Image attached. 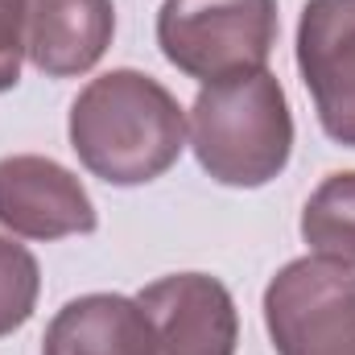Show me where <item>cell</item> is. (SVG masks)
<instances>
[{
	"mask_svg": "<svg viewBox=\"0 0 355 355\" xmlns=\"http://www.w3.org/2000/svg\"><path fill=\"white\" fill-rule=\"evenodd\" d=\"M71 149L107 186H145L186 149V112L153 75L107 71L71 103Z\"/></svg>",
	"mask_w": 355,
	"mask_h": 355,
	"instance_id": "1",
	"label": "cell"
},
{
	"mask_svg": "<svg viewBox=\"0 0 355 355\" xmlns=\"http://www.w3.org/2000/svg\"><path fill=\"white\" fill-rule=\"evenodd\" d=\"M190 149L219 186L257 190L272 182L293 153V116L277 75L202 83L190 103Z\"/></svg>",
	"mask_w": 355,
	"mask_h": 355,
	"instance_id": "2",
	"label": "cell"
},
{
	"mask_svg": "<svg viewBox=\"0 0 355 355\" xmlns=\"http://www.w3.org/2000/svg\"><path fill=\"white\" fill-rule=\"evenodd\" d=\"M157 46L198 83L265 71L277 46V0H162Z\"/></svg>",
	"mask_w": 355,
	"mask_h": 355,
	"instance_id": "3",
	"label": "cell"
},
{
	"mask_svg": "<svg viewBox=\"0 0 355 355\" xmlns=\"http://www.w3.org/2000/svg\"><path fill=\"white\" fill-rule=\"evenodd\" d=\"M265 327L277 355H355V272L289 261L265 289Z\"/></svg>",
	"mask_w": 355,
	"mask_h": 355,
	"instance_id": "4",
	"label": "cell"
},
{
	"mask_svg": "<svg viewBox=\"0 0 355 355\" xmlns=\"http://www.w3.org/2000/svg\"><path fill=\"white\" fill-rule=\"evenodd\" d=\"M297 71L331 141L355 149V0H306Z\"/></svg>",
	"mask_w": 355,
	"mask_h": 355,
	"instance_id": "5",
	"label": "cell"
},
{
	"mask_svg": "<svg viewBox=\"0 0 355 355\" xmlns=\"http://www.w3.org/2000/svg\"><path fill=\"white\" fill-rule=\"evenodd\" d=\"M0 227L21 240H62L99 227L87 186L54 157L17 153L0 162Z\"/></svg>",
	"mask_w": 355,
	"mask_h": 355,
	"instance_id": "6",
	"label": "cell"
},
{
	"mask_svg": "<svg viewBox=\"0 0 355 355\" xmlns=\"http://www.w3.org/2000/svg\"><path fill=\"white\" fill-rule=\"evenodd\" d=\"M153 322L157 355H236L240 314L223 281L207 272H170L137 293Z\"/></svg>",
	"mask_w": 355,
	"mask_h": 355,
	"instance_id": "7",
	"label": "cell"
},
{
	"mask_svg": "<svg viewBox=\"0 0 355 355\" xmlns=\"http://www.w3.org/2000/svg\"><path fill=\"white\" fill-rule=\"evenodd\" d=\"M112 0H25V58L50 79H75L107 54Z\"/></svg>",
	"mask_w": 355,
	"mask_h": 355,
	"instance_id": "8",
	"label": "cell"
},
{
	"mask_svg": "<svg viewBox=\"0 0 355 355\" xmlns=\"http://www.w3.org/2000/svg\"><path fill=\"white\" fill-rule=\"evenodd\" d=\"M42 355H157V335L137 297L83 293L50 318Z\"/></svg>",
	"mask_w": 355,
	"mask_h": 355,
	"instance_id": "9",
	"label": "cell"
},
{
	"mask_svg": "<svg viewBox=\"0 0 355 355\" xmlns=\"http://www.w3.org/2000/svg\"><path fill=\"white\" fill-rule=\"evenodd\" d=\"M302 240L314 257L355 268V170L322 178L302 207Z\"/></svg>",
	"mask_w": 355,
	"mask_h": 355,
	"instance_id": "10",
	"label": "cell"
},
{
	"mask_svg": "<svg viewBox=\"0 0 355 355\" xmlns=\"http://www.w3.org/2000/svg\"><path fill=\"white\" fill-rule=\"evenodd\" d=\"M37 293H42V268L33 252L12 236H0V339L33 318Z\"/></svg>",
	"mask_w": 355,
	"mask_h": 355,
	"instance_id": "11",
	"label": "cell"
},
{
	"mask_svg": "<svg viewBox=\"0 0 355 355\" xmlns=\"http://www.w3.org/2000/svg\"><path fill=\"white\" fill-rule=\"evenodd\" d=\"M25 62V0H0V91L21 83Z\"/></svg>",
	"mask_w": 355,
	"mask_h": 355,
	"instance_id": "12",
	"label": "cell"
}]
</instances>
